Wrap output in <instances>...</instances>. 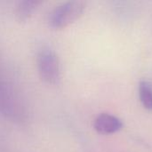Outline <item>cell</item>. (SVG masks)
Masks as SVG:
<instances>
[{"mask_svg": "<svg viewBox=\"0 0 152 152\" xmlns=\"http://www.w3.org/2000/svg\"><path fill=\"white\" fill-rule=\"evenodd\" d=\"M139 98L142 106L152 110V84L147 80H142L139 84Z\"/></svg>", "mask_w": 152, "mask_h": 152, "instance_id": "obj_5", "label": "cell"}, {"mask_svg": "<svg viewBox=\"0 0 152 152\" xmlns=\"http://www.w3.org/2000/svg\"><path fill=\"white\" fill-rule=\"evenodd\" d=\"M40 77L47 84L57 85L61 80V66L58 56L49 47H42L37 55Z\"/></svg>", "mask_w": 152, "mask_h": 152, "instance_id": "obj_3", "label": "cell"}, {"mask_svg": "<svg viewBox=\"0 0 152 152\" xmlns=\"http://www.w3.org/2000/svg\"><path fill=\"white\" fill-rule=\"evenodd\" d=\"M86 3L84 1H68L56 6L49 14L48 23L53 28H63L76 21L84 12Z\"/></svg>", "mask_w": 152, "mask_h": 152, "instance_id": "obj_2", "label": "cell"}, {"mask_svg": "<svg viewBox=\"0 0 152 152\" xmlns=\"http://www.w3.org/2000/svg\"><path fill=\"white\" fill-rule=\"evenodd\" d=\"M40 2L37 1H21L16 9V15L20 21L26 20L37 9Z\"/></svg>", "mask_w": 152, "mask_h": 152, "instance_id": "obj_6", "label": "cell"}, {"mask_svg": "<svg viewBox=\"0 0 152 152\" xmlns=\"http://www.w3.org/2000/svg\"><path fill=\"white\" fill-rule=\"evenodd\" d=\"M123 127V122L118 117L109 114L102 113L100 114L94 122V130L103 135L112 134L120 131Z\"/></svg>", "mask_w": 152, "mask_h": 152, "instance_id": "obj_4", "label": "cell"}, {"mask_svg": "<svg viewBox=\"0 0 152 152\" xmlns=\"http://www.w3.org/2000/svg\"><path fill=\"white\" fill-rule=\"evenodd\" d=\"M0 114L12 121H21L25 110L21 99L0 69Z\"/></svg>", "mask_w": 152, "mask_h": 152, "instance_id": "obj_1", "label": "cell"}]
</instances>
